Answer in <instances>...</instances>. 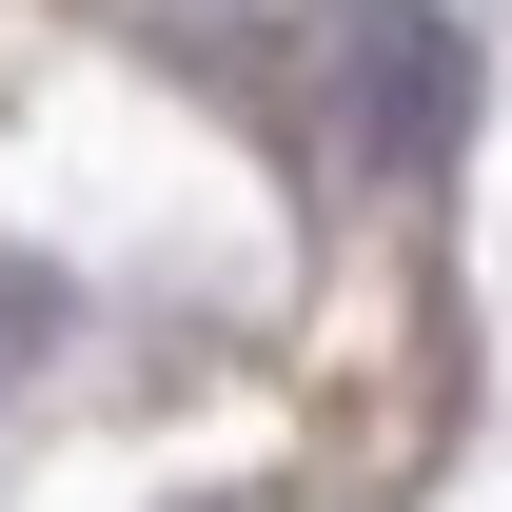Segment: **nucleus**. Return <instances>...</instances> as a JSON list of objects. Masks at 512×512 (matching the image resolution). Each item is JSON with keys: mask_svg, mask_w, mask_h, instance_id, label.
<instances>
[{"mask_svg": "<svg viewBox=\"0 0 512 512\" xmlns=\"http://www.w3.org/2000/svg\"><path fill=\"white\" fill-rule=\"evenodd\" d=\"M453 119H473V60H453V20H414V0H355L335 20V138L375 158V178H434Z\"/></svg>", "mask_w": 512, "mask_h": 512, "instance_id": "nucleus-1", "label": "nucleus"}]
</instances>
